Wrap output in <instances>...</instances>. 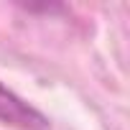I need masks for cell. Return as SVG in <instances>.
<instances>
[{"label":"cell","mask_w":130,"mask_h":130,"mask_svg":"<svg viewBox=\"0 0 130 130\" xmlns=\"http://www.w3.org/2000/svg\"><path fill=\"white\" fill-rule=\"evenodd\" d=\"M0 122L18 130H48V117L0 82Z\"/></svg>","instance_id":"obj_1"}]
</instances>
